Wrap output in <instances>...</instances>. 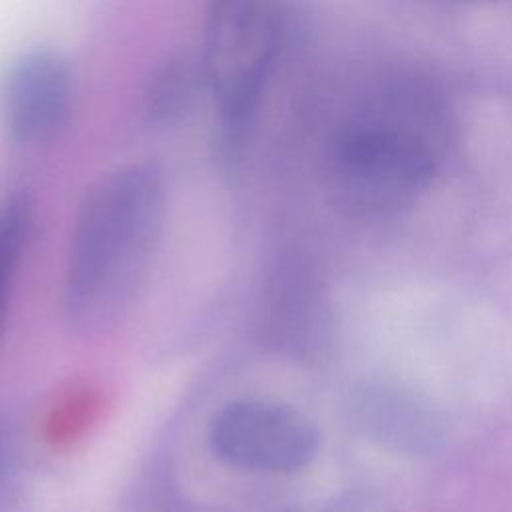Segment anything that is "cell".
Here are the masks:
<instances>
[{
  "mask_svg": "<svg viewBox=\"0 0 512 512\" xmlns=\"http://www.w3.org/2000/svg\"><path fill=\"white\" fill-rule=\"evenodd\" d=\"M166 218V180L152 162L102 176L84 196L64 272V314L74 330L114 324L132 304Z\"/></svg>",
  "mask_w": 512,
  "mask_h": 512,
  "instance_id": "1",
  "label": "cell"
},
{
  "mask_svg": "<svg viewBox=\"0 0 512 512\" xmlns=\"http://www.w3.org/2000/svg\"><path fill=\"white\" fill-rule=\"evenodd\" d=\"M452 146L440 94L412 80L378 90L336 132L328 170L336 196L362 214H392L442 170Z\"/></svg>",
  "mask_w": 512,
  "mask_h": 512,
  "instance_id": "2",
  "label": "cell"
},
{
  "mask_svg": "<svg viewBox=\"0 0 512 512\" xmlns=\"http://www.w3.org/2000/svg\"><path fill=\"white\" fill-rule=\"evenodd\" d=\"M200 60L220 116V152L232 160L252 124L280 48L276 0H206Z\"/></svg>",
  "mask_w": 512,
  "mask_h": 512,
  "instance_id": "3",
  "label": "cell"
},
{
  "mask_svg": "<svg viewBox=\"0 0 512 512\" xmlns=\"http://www.w3.org/2000/svg\"><path fill=\"white\" fill-rule=\"evenodd\" d=\"M318 432L298 410L268 400H234L210 420L212 454L234 468L252 472H294L318 452Z\"/></svg>",
  "mask_w": 512,
  "mask_h": 512,
  "instance_id": "4",
  "label": "cell"
},
{
  "mask_svg": "<svg viewBox=\"0 0 512 512\" xmlns=\"http://www.w3.org/2000/svg\"><path fill=\"white\" fill-rule=\"evenodd\" d=\"M74 100V74L64 54L34 48L20 54L0 86V110L8 136L22 146L50 142L66 126Z\"/></svg>",
  "mask_w": 512,
  "mask_h": 512,
  "instance_id": "5",
  "label": "cell"
},
{
  "mask_svg": "<svg viewBox=\"0 0 512 512\" xmlns=\"http://www.w3.org/2000/svg\"><path fill=\"white\" fill-rule=\"evenodd\" d=\"M202 90H208V82L200 54H172L156 68L144 90L142 116L146 126L152 130L178 126Z\"/></svg>",
  "mask_w": 512,
  "mask_h": 512,
  "instance_id": "6",
  "label": "cell"
},
{
  "mask_svg": "<svg viewBox=\"0 0 512 512\" xmlns=\"http://www.w3.org/2000/svg\"><path fill=\"white\" fill-rule=\"evenodd\" d=\"M362 412L366 426L376 432V438L392 442L398 448L404 444L418 448L434 436L432 418L424 408L396 390H372L362 404Z\"/></svg>",
  "mask_w": 512,
  "mask_h": 512,
  "instance_id": "7",
  "label": "cell"
},
{
  "mask_svg": "<svg viewBox=\"0 0 512 512\" xmlns=\"http://www.w3.org/2000/svg\"><path fill=\"white\" fill-rule=\"evenodd\" d=\"M30 226V204L26 198H12L0 210V338L4 330L8 300L14 276L24 250Z\"/></svg>",
  "mask_w": 512,
  "mask_h": 512,
  "instance_id": "8",
  "label": "cell"
},
{
  "mask_svg": "<svg viewBox=\"0 0 512 512\" xmlns=\"http://www.w3.org/2000/svg\"><path fill=\"white\" fill-rule=\"evenodd\" d=\"M336 512H382V508L378 504H372V502H366V500H350L342 506L336 508Z\"/></svg>",
  "mask_w": 512,
  "mask_h": 512,
  "instance_id": "9",
  "label": "cell"
},
{
  "mask_svg": "<svg viewBox=\"0 0 512 512\" xmlns=\"http://www.w3.org/2000/svg\"><path fill=\"white\" fill-rule=\"evenodd\" d=\"M468 2H480V0H468Z\"/></svg>",
  "mask_w": 512,
  "mask_h": 512,
  "instance_id": "10",
  "label": "cell"
}]
</instances>
